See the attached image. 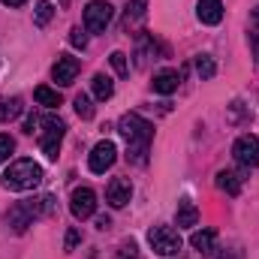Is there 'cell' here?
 <instances>
[{
  "mask_svg": "<svg viewBox=\"0 0 259 259\" xmlns=\"http://www.w3.org/2000/svg\"><path fill=\"white\" fill-rule=\"evenodd\" d=\"M214 241H217V232H214V229L193 232V238H190V244H193L199 253H211V250H214Z\"/></svg>",
  "mask_w": 259,
  "mask_h": 259,
  "instance_id": "obj_17",
  "label": "cell"
},
{
  "mask_svg": "<svg viewBox=\"0 0 259 259\" xmlns=\"http://www.w3.org/2000/svg\"><path fill=\"white\" fill-rule=\"evenodd\" d=\"M21 100L18 97H0V124H6V121H12V118H18L21 115Z\"/></svg>",
  "mask_w": 259,
  "mask_h": 259,
  "instance_id": "obj_16",
  "label": "cell"
},
{
  "mask_svg": "<svg viewBox=\"0 0 259 259\" xmlns=\"http://www.w3.org/2000/svg\"><path fill=\"white\" fill-rule=\"evenodd\" d=\"M196 223H199L196 205L190 202V199H181V202H178V226H181V229H190V226H196Z\"/></svg>",
  "mask_w": 259,
  "mask_h": 259,
  "instance_id": "obj_14",
  "label": "cell"
},
{
  "mask_svg": "<svg viewBox=\"0 0 259 259\" xmlns=\"http://www.w3.org/2000/svg\"><path fill=\"white\" fill-rule=\"evenodd\" d=\"M12 151H15V139L6 136V133H0V163H6L12 157Z\"/></svg>",
  "mask_w": 259,
  "mask_h": 259,
  "instance_id": "obj_23",
  "label": "cell"
},
{
  "mask_svg": "<svg viewBox=\"0 0 259 259\" xmlns=\"http://www.w3.org/2000/svg\"><path fill=\"white\" fill-rule=\"evenodd\" d=\"M217 187H220L223 193H229V196H238L241 193V178H238L235 172L223 169V172H217Z\"/></svg>",
  "mask_w": 259,
  "mask_h": 259,
  "instance_id": "obj_15",
  "label": "cell"
},
{
  "mask_svg": "<svg viewBox=\"0 0 259 259\" xmlns=\"http://www.w3.org/2000/svg\"><path fill=\"white\" fill-rule=\"evenodd\" d=\"M55 208V199L52 196H42V199H27V202H18L9 214H6V223L15 229V232H24L27 226H33V220L52 214Z\"/></svg>",
  "mask_w": 259,
  "mask_h": 259,
  "instance_id": "obj_3",
  "label": "cell"
},
{
  "mask_svg": "<svg viewBox=\"0 0 259 259\" xmlns=\"http://www.w3.org/2000/svg\"><path fill=\"white\" fill-rule=\"evenodd\" d=\"M196 72H199V78H202V81L214 78V72H217L214 58H211V55H196Z\"/></svg>",
  "mask_w": 259,
  "mask_h": 259,
  "instance_id": "obj_20",
  "label": "cell"
},
{
  "mask_svg": "<svg viewBox=\"0 0 259 259\" xmlns=\"http://www.w3.org/2000/svg\"><path fill=\"white\" fill-rule=\"evenodd\" d=\"M75 115H78L81 121H91V118H94V103H91L88 94H78V97H75Z\"/></svg>",
  "mask_w": 259,
  "mask_h": 259,
  "instance_id": "obj_22",
  "label": "cell"
},
{
  "mask_svg": "<svg viewBox=\"0 0 259 259\" xmlns=\"http://www.w3.org/2000/svg\"><path fill=\"white\" fill-rule=\"evenodd\" d=\"M109 61H112V66H115V72H118V75H127V72H130V64H127V55H124V52H112V58H109Z\"/></svg>",
  "mask_w": 259,
  "mask_h": 259,
  "instance_id": "obj_24",
  "label": "cell"
},
{
  "mask_svg": "<svg viewBox=\"0 0 259 259\" xmlns=\"http://www.w3.org/2000/svg\"><path fill=\"white\" fill-rule=\"evenodd\" d=\"M78 241H81V235H78V229H69V232H66V250H72V247H75Z\"/></svg>",
  "mask_w": 259,
  "mask_h": 259,
  "instance_id": "obj_28",
  "label": "cell"
},
{
  "mask_svg": "<svg viewBox=\"0 0 259 259\" xmlns=\"http://www.w3.org/2000/svg\"><path fill=\"white\" fill-rule=\"evenodd\" d=\"M78 69H81V64H78V58H69V55H61V58H58V64L52 66V78H55V81H58L61 88H66V84H72V81H75Z\"/></svg>",
  "mask_w": 259,
  "mask_h": 259,
  "instance_id": "obj_10",
  "label": "cell"
},
{
  "mask_svg": "<svg viewBox=\"0 0 259 259\" xmlns=\"http://www.w3.org/2000/svg\"><path fill=\"white\" fill-rule=\"evenodd\" d=\"M178 84H181L178 69H160V72L154 75V91H157V94H163V97L175 94V91H178Z\"/></svg>",
  "mask_w": 259,
  "mask_h": 259,
  "instance_id": "obj_12",
  "label": "cell"
},
{
  "mask_svg": "<svg viewBox=\"0 0 259 259\" xmlns=\"http://www.w3.org/2000/svg\"><path fill=\"white\" fill-rule=\"evenodd\" d=\"M52 15H55V6H52L49 0H39V3H36V12H33V21H36L39 27H46V24L52 21Z\"/></svg>",
  "mask_w": 259,
  "mask_h": 259,
  "instance_id": "obj_21",
  "label": "cell"
},
{
  "mask_svg": "<svg viewBox=\"0 0 259 259\" xmlns=\"http://www.w3.org/2000/svg\"><path fill=\"white\" fill-rule=\"evenodd\" d=\"M253 24L259 27V6H256V12H253Z\"/></svg>",
  "mask_w": 259,
  "mask_h": 259,
  "instance_id": "obj_32",
  "label": "cell"
},
{
  "mask_svg": "<svg viewBox=\"0 0 259 259\" xmlns=\"http://www.w3.org/2000/svg\"><path fill=\"white\" fill-rule=\"evenodd\" d=\"M106 199H109L112 208H124L130 199H133V184H130L127 178H115L109 184V190H106Z\"/></svg>",
  "mask_w": 259,
  "mask_h": 259,
  "instance_id": "obj_11",
  "label": "cell"
},
{
  "mask_svg": "<svg viewBox=\"0 0 259 259\" xmlns=\"http://www.w3.org/2000/svg\"><path fill=\"white\" fill-rule=\"evenodd\" d=\"M91 88H94V97H97V100H112V94H115L112 78H109V75H103V72H97V75H94Z\"/></svg>",
  "mask_w": 259,
  "mask_h": 259,
  "instance_id": "obj_18",
  "label": "cell"
},
{
  "mask_svg": "<svg viewBox=\"0 0 259 259\" xmlns=\"http://www.w3.org/2000/svg\"><path fill=\"white\" fill-rule=\"evenodd\" d=\"M33 97H36V103L46 106V109H58V106H61V94H58L55 88H49V84H39V88L33 91Z\"/></svg>",
  "mask_w": 259,
  "mask_h": 259,
  "instance_id": "obj_19",
  "label": "cell"
},
{
  "mask_svg": "<svg viewBox=\"0 0 259 259\" xmlns=\"http://www.w3.org/2000/svg\"><path fill=\"white\" fill-rule=\"evenodd\" d=\"M196 15L202 24H220L223 21V3L220 0H199Z\"/></svg>",
  "mask_w": 259,
  "mask_h": 259,
  "instance_id": "obj_13",
  "label": "cell"
},
{
  "mask_svg": "<svg viewBox=\"0 0 259 259\" xmlns=\"http://www.w3.org/2000/svg\"><path fill=\"white\" fill-rule=\"evenodd\" d=\"M148 244L157 256H175L181 250V235L172 226H154L148 232Z\"/></svg>",
  "mask_w": 259,
  "mask_h": 259,
  "instance_id": "obj_5",
  "label": "cell"
},
{
  "mask_svg": "<svg viewBox=\"0 0 259 259\" xmlns=\"http://www.w3.org/2000/svg\"><path fill=\"white\" fill-rule=\"evenodd\" d=\"M214 253V250H211ZM211 259H244V253H241V247H229V250H217Z\"/></svg>",
  "mask_w": 259,
  "mask_h": 259,
  "instance_id": "obj_26",
  "label": "cell"
},
{
  "mask_svg": "<svg viewBox=\"0 0 259 259\" xmlns=\"http://www.w3.org/2000/svg\"><path fill=\"white\" fill-rule=\"evenodd\" d=\"M42 127V136H39V145H42V154L49 160H58V151H61V142H64V130L66 124L58 118V115H46L39 121Z\"/></svg>",
  "mask_w": 259,
  "mask_h": 259,
  "instance_id": "obj_4",
  "label": "cell"
},
{
  "mask_svg": "<svg viewBox=\"0 0 259 259\" xmlns=\"http://www.w3.org/2000/svg\"><path fill=\"white\" fill-rule=\"evenodd\" d=\"M115 160H118V148H115V142L103 139V142L94 145V151H91V157H88V166H91L94 175H103L106 169L115 166Z\"/></svg>",
  "mask_w": 259,
  "mask_h": 259,
  "instance_id": "obj_7",
  "label": "cell"
},
{
  "mask_svg": "<svg viewBox=\"0 0 259 259\" xmlns=\"http://www.w3.org/2000/svg\"><path fill=\"white\" fill-rule=\"evenodd\" d=\"M69 211H72L75 220L94 217V211H97V193L91 187H75L72 196H69Z\"/></svg>",
  "mask_w": 259,
  "mask_h": 259,
  "instance_id": "obj_9",
  "label": "cell"
},
{
  "mask_svg": "<svg viewBox=\"0 0 259 259\" xmlns=\"http://www.w3.org/2000/svg\"><path fill=\"white\" fill-rule=\"evenodd\" d=\"M145 3H148V0H133V3H130V6H127V15H124V18H127V24L145 15Z\"/></svg>",
  "mask_w": 259,
  "mask_h": 259,
  "instance_id": "obj_25",
  "label": "cell"
},
{
  "mask_svg": "<svg viewBox=\"0 0 259 259\" xmlns=\"http://www.w3.org/2000/svg\"><path fill=\"white\" fill-rule=\"evenodd\" d=\"M109 226H112L109 217H97V229H109Z\"/></svg>",
  "mask_w": 259,
  "mask_h": 259,
  "instance_id": "obj_29",
  "label": "cell"
},
{
  "mask_svg": "<svg viewBox=\"0 0 259 259\" xmlns=\"http://www.w3.org/2000/svg\"><path fill=\"white\" fill-rule=\"evenodd\" d=\"M69 42H72V46H75V49H84V46H88V36H84V33H81V30H78V27H75V30H72V33H69Z\"/></svg>",
  "mask_w": 259,
  "mask_h": 259,
  "instance_id": "obj_27",
  "label": "cell"
},
{
  "mask_svg": "<svg viewBox=\"0 0 259 259\" xmlns=\"http://www.w3.org/2000/svg\"><path fill=\"white\" fill-rule=\"evenodd\" d=\"M232 157H235L244 169L259 166V136H253V133L238 136V139H235V145H232Z\"/></svg>",
  "mask_w": 259,
  "mask_h": 259,
  "instance_id": "obj_8",
  "label": "cell"
},
{
  "mask_svg": "<svg viewBox=\"0 0 259 259\" xmlns=\"http://www.w3.org/2000/svg\"><path fill=\"white\" fill-rule=\"evenodd\" d=\"M39 181H42V166L33 163V160H15V163H9V169L3 172V187H6V190H15V193L33 190Z\"/></svg>",
  "mask_w": 259,
  "mask_h": 259,
  "instance_id": "obj_2",
  "label": "cell"
},
{
  "mask_svg": "<svg viewBox=\"0 0 259 259\" xmlns=\"http://www.w3.org/2000/svg\"><path fill=\"white\" fill-rule=\"evenodd\" d=\"M118 130H121V136L127 139V148L136 163H145L148 160V148H151V139H154V127L142 118V115H136V112H127L121 121H118Z\"/></svg>",
  "mask_w": 259,
  "mask_h": 259,
  "instance_id": "obj_1",
  "label": "cell"
},
{
  "mask_svg": "<svg viewBox=\"0 0 259 259\" xmlns=\"http://www.w3.org/2000/svg\"><path fill=\"white\" fill-rule=\"evenodd\" d=\"M112 18H115V9H112V3H106V0H94V3L84 6V27H88L91 33H103V30L112 24Z\"/></svg>",
  "mask_w": 259,
  "mask_h": 259,
  "instance_id": "obj_6",
  "label": "cell"
},
{
  "mask_svg": "<svg viewBox=\"0 0 259 259\" xmlns=\"http://www.w3.org/2000/svg\"><path fill=\"white\" fill-rule=\"evenodd\" d=\"M33 127H36V118H27L24 121V133H33Z\"/></svg>",
  "mask_w": 259,
  "mask_h": 259,
  "instance_id": "obj_30",
  "label": "cell"
},
{
  "mask_svg": "<svg viewBox=\"0 0 259 259\" xmlns=\"http://www.w3.org/2000/svg\"><path fill=\"white\" fill-rule=\"evenodd\" d=\"M3 3H6V6H24L27 0H3Z\"/></svg>",
  "mask_w": 259,
  "mask_h": 259,
  "instance_id": "obj_31",
  "label": "cell"
}]
</instances>
